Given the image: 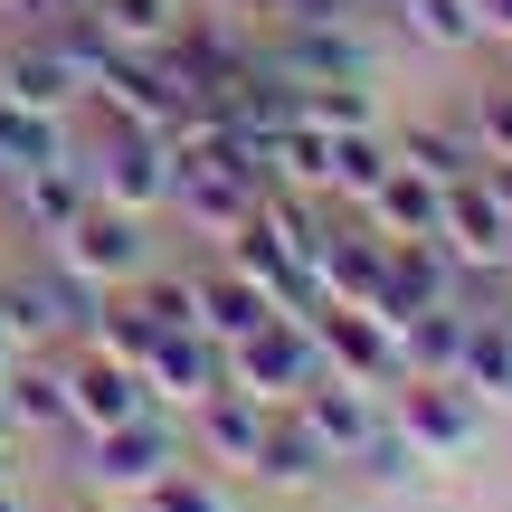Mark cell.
Segmentation results:
<instances>
[{
    "label": "cell",
    "instance_id": "6da1fadb",
    "mask_svg": "<svg viewBox=\"0 0 512 512\" xmlns=\"http://www.w3.org/2000/svg\"><path fill=\"white\" fill-rule=\"evenodd\" d=\"M181 456H190L181 418H171V408H143V418H124V427L67 437V484L86 503H105V512H133V494H143L152 475H171Z\"/></svg>",
    "mask_w": 512,
    "mask_h": 512
},
{
    "label": "cell",
    "instance_id": "7a4b0ae2",
    "mask_svg": "<svg viewBox=\"0 0 512 512\" xmlns=\"http://www.w3.org/2000/svg\"><path fill=\"white\" fill-rule=\"evenodd\" d=\"M76 162H86V190L114 209H143L162 219L171 181H181V143L152 124H124V114H76Z\"/></svg>",
    "mask_w": 512,
    "mask_h": 512
},
{
    "label": "cell",
    "instance_id": "3957f363",
    "mask_svg": "<svg viewBox=\"0 0 512 512\" xmlns=\"http://www.w3.org/2000/svg\"><path fill=\"white\" fill-rule=\"evenodd\" d=\"M152 228H162V219H143V209L86 200V209H76V219H67V228L48 238V256H57L67 275H86L95 294H124L133 275H143L152 256H162V238H152Z\"/></svg>",
    "mask_w": 512,
    "mask_h": 512
},
{
    "label": "cell",
    "instance_id": "277c9868",
    "mask_svg": "<svg viewBox=\"0 0 512 512\" xmlns=\"http://www.w3.org/2000/svg\"><path fill=\"white\" fill-rule=\"evenodd\" d=\"M389 418H399V437L427 465H465L484 446V427H494V408L465 380H389Z\"/></svg>",
    "mask_w": 512,
    "mask_h": 512
},
{
    "label": "cell",
    "instance_id": "5b68a950",
    "mask_svg": "<svg viewBox=\"0 0 512 512\" xmlns=\"http://www.w3.org/2000/svg\"><path fill=\"white\" fill-rule=\"evenodd\" d=\"M332 475H342L332 446L294 418V399H275V408H266V437H256V456H247V494H266V503H313Z\"/></svg>",
    "mask_w": 512,
    "mask_h": 512
},
{
    "label": "cell",
    "instance_id": "8992f818",
    "mask_svg": "<svg viewBox=\"0 0 512 512\" xmlns=\"http://www.w3.org/2000/svg\"><path fill=\"white\" fill-rule=\"evenodd\" d=\"M437 247L456 256L465 275H503V256H512V209H503V190L484 181V162L465 171V181H446V209H437Z\"/></svg>",
    "mask_w": 512,
    "mask_h": 512
},
{
    "label": "cell",
    "instance_id": "52a82bcc",
    "mask_svg": "<svg viewBox=\"0 0 512 512\" xmlns=\"http://www.w3.org/2000/svg\"><path fill=\"white\" fill-rule=\"evenodd\" d=\"M313 370H323V351H313V323H304V313H266L247 342H228V380L256 389V399H294Z\"/></svg>",
    "mask_w": 512,
    "mask_h": 512
},
{
    "label": "cell",
    "instance_id": "ba28073f",
    "mask_svg": "<svg viewBox=\"0 0 512 512\" xmlns=\"http://www.w3.org/2000/svg\"><path fill=\"white\" fill-rule=\"evenodd\" d=\"M304 323H313V351H323V370H342V380H370V389L399 380V332H389L370 304H332V294H323Z\"/></svg>",
    "mask_w": 512,
    "mask_h": 512
},
{
    "label": "cell",
    "instance_id": "9c48e42d",
    "mask_svg": "<svg viewBox=\"0 0 512 512\" xmlns=\"http://www.w3.org/2000/svg\"><path fill=\"white\" fill-rule=\"evenodd\" d=\"M143 389H152V408L190 418L209 389H228V351L209 342L200 323H171V332H152V351H143Z\"/></svg>",
    "mask_w": 512,
    "mask_h": 512
},
{
    "label": "cell",
    "instance_id": "30bf717a",
    "mask_svg": "<svg viewBox=\"0 0 512 512\" xmlns=\"http://www.w3.org/2000/svg\"><path fill=\"white\" fill-rule=\"evenodd\" d=\"M143 408H152V389H143L133 361L67 342V437H86V427H124V418H143ZM67 437H57V446H67Z\"/></svg>",
    "mask_w": 512,
    "mask_h": 512
},
{
    "label": "cell",
    "instance_id": "8fae6325",
    "mask_svg": "<svg viewBox=\"0 0 512 512\" xmlns=\"http://www.w3.org/2000/svg\"><path fill=\"white\" fill-rule=\"evenodd\" d=\"M294 418L313 427V437L332 446V465H351L370 446V427L389 418V389H370V380H342V370H313L304 389H294Z\"/></svg>",
    "mask_w": 512,
    "mask_h": 512
},
{
    "label": "cell",
    "instance_id": "7c38bea8",
    "mask_svg": "<svg viewBox=\"0 0 512 512\" xmlns=\"http://www.w3.org/2000/svg\"><path fill=\"white\" fill-rule=\"evenodd\" d=\"M266 313H285V304H275V294L256 285V275H238L219 247H209L200 266H190V323H200L219 351H228V342H247V332L266 323Z\"/></svg>",
    "mask_w": 512,
    "mask_h": 512
},
{
    "label": "cell",
    "instance_id": "4fadbf2b",
    "mask_svg": "<svg viewBox=\"0 0 512 512\" xmlns=\"http://www.w3.org/2000/svg\"><path fill=\"white\" fill-rule=\"evenodd\" d=\"M266 408L275 399H256V389H209L200 408L181 418V437H190V456L200 465H219V475H247V456H256V437H266Z\"/></svg>",
    "mask_w": 512,
    "mask_h": 512
},
{
    "label": "cell",
    "instance_id": "5bb4252c",
    "mask_svg": "<svg viewBox=\"0 0 512 512\" xmlns=\"http://www.w3.org/2000/svg\"><path fill=\"white\" fill-rule=\"evenodd\" d=\"M86 200H95V190H86V162L67 152V162H38V171H19V181L0 190V219H10L29 247H48L57 228H67L76 209H86Z\"/></svg>",
    "mask_w": 512,
    "mask_h": 512
},
{
    "label": "cell",
    "instance_id": "9a60e30c",
    "mask_svg": "<svg viewBox=\"0 0 512 512\" xmlns=\"http://www.w3.org/2000/svg\"><path fill=\"white\" fill-rule=\"evenodd\" d=\"M380 256H389V238L361 209H332L323 247H313V285H323L332 304H370V294H380Z\"/></svg>",
    "mask_w": 512,
    "mask_h": 512
},
{
    "label": "cell",
    "instance_id": "2e32d148",
    "mask_svg": "<svg viewBox=\"0 0 512 512\" xmlns=\"http://www.w3.org/2000/svg\"><path fill=\"white\" fill-rule=\"evenodd\" d=\"M0 399H10L19 446L29 437H67V351H19L0 370Z\"/></svg>",
    "mask_w": 512,
    "mask_h": 512
},
{
    "label": "cell",
    "instance_id": "e0dca14e",
    "mask_svg": "<svg viewBox=\"0 0 512 512\" xmlns=\"http://www.w3.org/2000/svg\"><path fill=\"white\" fill-rule=\"evenodd\" d=\"M389 152H399V143H389ZM437 209H446V181H427L418 162H389L380 190L361 200V219L380 228V238H437Z\"/></svg>",
    "mask_w": 512,
    "mask_h": 512
},
{
    "label": "cell",
    "instance_id": "ac0fdd59",
    "mask_svg": "<svg viewBox=\"0 0 512 512\" xmlns=\"http://www.w3.org/2000/svg\"><path fill=\"white\" fill-rule=\"evenodd\" d=\"M133 512H256V503H247V475H219V465L181 456L171 475H152L133 494Z\"/></svg>",
    "mask_w": 512,
    "mask_h": 512
},
{
    "label": "cell",
    "instance_id": "d6986e66",
    "mask_svg": "<svg viewBox=\"0 0 512 512\" xmlns=\"http://www.w3.org/2000/svg\"><path fill=\"white\" fill-rule=\"evenodd\" d=\"M76 19H86L105 48H171L181 19H190V0H86Z\"/></svg>",
    "mask_w": 512,
    "mask_h": 512
},
{
    "label": "cell",
    "instance_id": "ffe728a7",
    "mask_svg": "<svg viewBox=\"0 0 512 512\" xmlns=\"http://www.w3.org/2000/svg\"><path fill=\"white\" fill-rule=\"evenodd\" d=\"M389 29H399L408 48H427V57H475V48H484L475 0H399V10H389Z\"/></svg>",
    "mask_w": 512,
    "mask_h": 512
},
{
    "label": "cell",
    "instance_id": "44dd1931",
    "mask_svg": "<svg viewBox=\"0 0 512 512\" xmlns=\"http://www.w3.org/2000/svg\"><path fill=\"white\" fill-rule=\"evenodd\" d=\"M389 143H399V162H418L427 181H465V171H475V143H465L456 114H408V124H389Z\"/></svg>",
    "mask_w": 512,
    "mask_h": 512
},
{
    "label": "cell",
    "instance_id": "7402d4cb",
    "mask_svg": "<svg viewBox=\"0 0 512 512\" xmlns=\"http://www.w3.org/2000/svg\"><path fill=\"white\" fill-rule=\"evenodd\" d=\"M389 162H399V152H389V124H351V133H332V200L361 209L370 190H380Z\"/></svg>",
    "mask_w": 512,
    "mask_h": 512
},
{
    "label": "cell",
    "instance_id": "603a6c76",
    "mask_svg": "<svg viewBox=\"0 0 512 512\" xmlns=\"http://www.w3.org/2000/svg\"><path fill=\"white\" fill-rule=\"evenodd\" d=\"M456 124H465V143H475V162H503V152H512V67L484 76V86L465 95Z\"/></svg>",
    "mask_w": 512,
    "mask_h": 512
},
{
    "label": "cell",
    "instance_id": "cb8c5ba5",
    "mask_svg": "<svg viewBox=\"0 0 512 512\" xmlns=\"http://www.w3.org/2000/svg\"><path fill=\"white\" fill-rule=\"evenodd\" d=\"M418 465H427V456H418V446L399 437V418H380V427H370V446H361V456L342 465V475H361L370 494H399V484H418Z\"/></svg>",
    "mask_w": 512,
    "mask_h": 512
},
{
    "label": "cell",
    "instance_id": "d4e9b609",
    "mask_svg": "<svg viewBox=\"0 0 512 512\" xmlns=\"http://www.w3.org/2000/svg\"><path fill=\"white\" fill-rule=\"evenodd\" d=\"M86 0H0V29H57V19H76Z\"/></svg>",
    "mask_w": 512,
    "mask_h": 512
},
{
    "label": "cell",
    "instance_id": "484cf974",
    "mask_svg": "<svg viewBox=\"0 0 512 512\" xmlns=\"http://www.w3.org/2000/svg\"><path fill=\"white\" fill-rule=\"evenodd\" d=\"M475 29H484V48H512V0H475Z\"/></svg>",
    "mask_w": 512,
    "mask_h": 512
},
{
    "label": "cell",
    "instance_id": "4316f807",
    "mask_svg": "<svg viewBox=\"0 0 512 512\" xmlns=\"http://www.w3.org/2000/svg\"><path fill=\"white\" fill-rule=\"evenodd\" d=\"M0 512H38V503H29V484H19L10 465H0Z\"/></svg>",
    "mask_w": 512,
    "mask_h": 512
},
{
    "label": "cell",
    "instance_id": "83f0119b",
    "mask_svg": "<svg viewBox=\"0 0 512 512\" xmlns=\"http://www.w3.org/2000/svg\"><path fill=\"white\" fill-rule=\"evenodd\" d=\"M0 456H19V427H10V399H0Z\"/></svg>",
    "mask_w": 512,
    "mask_h": 512
},
{
    "label": "cell",
    "instance_id": "f1b7e54d",
    "mask_svg": "<svg viewBox=\"0 0 512 512\" xmlns=\"http://www.w3.org/2000/svg\"><path fill=\"white\" fill-rule=\"evenodd\" d=\"M38 512H105V503H86V494H76V503H38Z\"/></svg>",
    "mask_w": 512,
    "mask_h": 512
},
{
    "label": "cell",
    "instance_id": "f546056e",
    "mask_svg": "<svg viewBox=\"0 0 512 512\" xmlns=\"http://www.w3.org/2000/svg\"><path fill=\"white\" fill-rule=\"evenodd\" d=\"M0 190H10V162H0Z\"/></svg>",
    "mask_w": 512,
    "mask_h": 512
},
{
    "label": "cell",
    "instance_id": "4dcf8cb0",
    "mask_svg": "<svg viewBox=\"0 0 512 512\" xmlns=\"http://www.w3.org/2000/svg\"><path fill=\"white\" fill-rule=\"evenodd\" d=\"M0 370H10V342H0Z\"/></svg>",
    "mask_w": 512,
    "mask_h": 512
},
{
    "label": "cell",
    "instance_id": "1f68e13d",
    "mask_svg": "<svg viewBox=\"0 0 512 512\" xmlns=\"http://www.w3.org/2000/svg\"><path fill=\"white\" fill-rule=\"evenodd\" d=\"M0 465H10V456H0Z\"/></svg>",
    "mask_w": 512,
    "mask_h": 512
}]
</instances>
